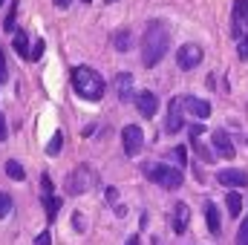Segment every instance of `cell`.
Instances as JSON below:
<instances>
[{"instance_id": "cell-1", "label": "cell", "mask_w": 248, "mask_h": 245, "mask_svg": "<svg viewBox=\"0 0 248 245\" xmlns=\"http://www.w3.org/2000/svg\"><path fill=\"white\" fill-rule=\"evenodd\" d=\"M170 52V32L165 23L150 20L144 35H141V63L144 66H156L165 55Z\"/></svg>"}, {"instance_id": "cell-2", "label": "cell", "mask_w": 248, "mask_h": 245, "mask_svg": "<svg viewBox=\"0 0 248 245\" xmlns=\"http://www.w3.org/2000/svg\"><path fill=\"white\" fill-rule=\"evenodd\" d=\"M72 87H75V92H78L81 98H87V101H98V98L104 95V81H101V75H98L95 69H90V66H75V69H72Z\"/></svg>"}, {"instance_id": "cell-3", "label": "cell", "mask_w": 248, "mask_h": 245, "mask_svg": "<svg viewBox=\"0 0 248 245\" xmlns=\"http://www.w3.org/2000/svg\"><path fill=\"white\" fill-rule=\"evenodd\" d=\"M141 170H144V176H147L150 182H156L159 187H165V190H176V187H182V170H179V168L156 165V162H144Z\"/></svg>"}, {"instance_id": "cell-4", "label": "cell", "mask_w": 248, "mask_h": 245, "mask_svg": "<svg viewBox=\"0 0 248 245\" xmlns=\"http://www.w3.org/2000/svg\"><path fill=\"white\" fill-rule=\"evenodd\" d=\"M93 184H95V170H93L90 165H78V168L66 176V193H69V196H81V193H87Z\"/></svg>"}, {"instance_id": "cell-5", "label": "cell", "mask_w": 248, "mask_h": 245, "mask_svg": "<svg viewBox=\"0 0 248 245\" xmlns=\"http://www.w3.org/2000/svg\"><path fill=\"white\" fill-rule=\"evenodd\" d=\"M122 141H124V153H127V156H136V153L144 147V133H141V127L127 124L122 130Z\"/></svg>"}, {"instance_id": "cell-6", "label": "cell", "mask_w": 248, "mask_h": 245, "mask_svg": "<svg viewBox=\"0 0 248 245\" xmlns=\"http://www.w3.org/2000/svg\"><path fill=\"white\" fill-rule=\"evenodd\" d=\"M182 95H176V98H170V104H168V122H165V130L173 136V133H179L182 130Z\"/></svg>"}, {"instance_id": "cell-7", "label": "cell", "mask_w": 248, "mask_h": 245, "mask_svg": "<svg viewBox=\"0 0 248 245\" xmlns=\"http://www.w3.org/2000/svg\"><path fill=\"white\" fill-rule=\"evenodd\" d=\"M199 61H202V49H199L196 44H185V46L176 52L179 69H193V66H199Z\"/></svg>"}, {"instance_id": "cell-8", "label": "cell", "mask_w": 248, "mask_h": 245, "mask_svg": "<svg viewBox=\"0 0 248 245\" xmlns=\"http://www.w3.org/2000/svg\"><path fill=\"white\" fill-rule=\"evenodd\" d=\"M217 182L225 184V187H248V173L240 168H228V170L217 173Z\"/></svg>"}, {"instance_id": "cell-9", "label": "cell", "mask_w": 248, "mask_h": 245, "mask_svg": "<svg viewBox=\"0 0 248 245\" xmlns=\"http://www.w3.org/2000/svg\"><path fill=\"white\" fill-rule=\"evenodd\" d=\"M113 90H116V95H119V101H133L136 98V84H133V75L130 72H122L116 81H113Z\"/></svg>"}, {"instance_id": "cell-10", "label": "cell", "mask_w": 248, "mask_h": 245, "mask_svg": "<svg viewBox=\"0 0 248 245\" xmlns=\"http://www.w3.org/2000/svg\"><path fill=\"white\" fill-rule=\"evenodd\" d=\"M211 141H214V147H217V156H222V159H234V141H231V136L225 133V130H214L211 133Z\"/></svg>"}, {"instance_id": "cell-11", "label": "cell", "mask_w": 248, "mask_h": 245, "mask_svg": "<svg viewBox=\"0 0 248 245\" xmlns=\"http://www.w3.org/2000/svg\"><path fill=\"white\" fill-rule=\"evenodd\" d=\"M182 107H185L187 113H193L196 119H208V116H211V101L196 98V95H185V98H182Z\"/></svg>"}, {"instance_id": "cell-12", "label": "cell", "mask_w": 248, "mask_h": 245, "mask_svg": "<svg viewBox=\"0 0 248 245\" xmlns=\"http://www.w3.org/2000/svg\"><path fill=\"white\" fill-rule=\"evenodd\" d=\"M136 107H139V113H141L144 119H153V116H156V107H159V98H156L150 90H144V92L136 95Z\"/></svg>"}, {"instance_id": "cell-13", "label": "cell", "mask_w": 248, "mask_h": 245, "mask_svg": "<svg viewBox=\"0 0 248 245\" xmlns=\"http://www.w3.org/2000/svg\"><path fill=\"white\" fill-rule=\"evenodd\" d=\"M187 222H190V211H187L185 202H176L173 205V216H170V228L176 231V234H182L187 228Z\"/></svg>"}, {"instance_id": "cell-14", "label": "cell", "mask_w": 248, "mask_h": 245, "mask_svg": "<svg viewBox=\"0 0 248 245\" xmlns=\"http://www.w3.org/2000/svg\"><path fill=\"white\" fill-rule=\"evenodd\" d=\"M205 219H208V231H211L214 237H219L222 222H219V208H217L214 202H205Z\"/></svg>"}, {"instance_id": "cell-15", "label": "cell", "mask_w": 248, "mask_h": 245, "mask_svg": "<svg viewBox=\"0 0 248 245\" xmlns=\"http://www.w3.org/2000/svg\"><path fill=\"white\" fill-rule=\"evenodd\" d=\"M113 46H116V52H130V46H133V32L130 29H119L116 35H113Z\"/></svg>"}, {"instance_id": "cell-16", "label": "cell", "mask_w": 248, "mask_h": 245, "mask_svg": "<svg viewBox=\"0 0 248 245\" xmlns=\"http://www.w3.org/2000/svg\"><path fill=\"white\" fill-rule=\"evenodd\" d=\"M190 144H193V150L199 153V159H202V162H214V153L208 150V144H205V141H199V136H190Z\"/></svg>"}, {"instance_id": "cell-17", "label": "cell", "mask_w": 248, "mask_h": 245, "mask_svg": "<svg viewBox=\"0 0 248 245\" xmlns=\"http://www.w3.org/2000/svg\"><path fill=\"white\" fill-rule=\"evenodd\" d=\"M6 176H12L15 182H23V179H26V170L20 168V162L9 159V162H6Z\"/></svg>"}, {"instance_id": "cell-18", "label": "cell", "mask_w": 248, "mask_h": 245, "mask_svg": "<svg viewBox=\"0 0 248 245\" xmlns=\"http://www.w3.org/2000/svg\"><path fill=\"white\" fill-rule=\"evenodd\" d=\"M228 216H240V211H243V199H240V193L237 190H231L228 193Z\"/></svg>"}, {"instance_id": "cell-19", "label": "cell", "mask_w": 248, "mask_h": 245, "mask_svg": "<svg viewBox=\"0 0 248 245\" xmlns=\"http://www.w3.org/2000/svg\"><path fill=\"white\" fill-rule=\"evenodd\" d=\"M15 52L20 58H29V41H26V32H17L15 35Z\"/></svg>"}, {"instance_id": "cell-20", "label": "cell", "mask_w": 248, "mask_h": 245, "mask_svg": "<svg viewBox=\"0 0 248 245\" xmlns=\"http://www.w3.org/2000/svg\"><path fill=\"white\" fill-rule=\"evenodd\" d=\"M44 205H46V216H49V222L58 216V211H61V199L58 196H44Z\"/></svg>"}, {"instance_id": "cell-21", "label": "cell", "mask_w": 248, "mask_h": 245, "mask_svg": "<svg viewBox=\"0 0 248 245\" xmlns=\"http://www.w3.org/2000/svg\"><path fill=\"white\" fill-rule=\"evenodd\" d=\"M61 144H63V136L55 133V136L49 138V144H46V153H49V156H58V153H61Z\"/></svg>"}, {"instance_id": "cell-22", "label": "cell", "mask_w": 248, "mask_h": 245, "mask_svg": "<svg viewBox=\"0 0 248 245\" xmlns=\"http://www.w3.org/2000/svg\"><path fill=\"white\" fill-rule=\"evenodd\" d=\"M17 0L12 3V9H9V15H6V20H3V26H6V32H15V17H17Z\"/></svg>"}, {"instance_id": "cell-23", "label": "cell", "mask_w": 248, "mask_h": 245, "mask_svg": "<svg viewBox=\"0 0 248 245\" xmlns=\"http://www.w3.org/2000/svg\"><path fill=\"white\" fill-rule=\"evenodd\" d=\"M237 245H248V216L243 219V225L237 231Z\"/></svg>"}, {"instance_id": "cell-24", "label": "cell", "mask_w": 248, "mask_h": 245, "mask_svg": "<svg viewBox=\"0 0 248 245\" xmlns=\"http://www.w3.org/2000/svg\"><path fill=\"white\" fill-rule=\"evenodd\" d=\"M9 211H12V199H9L6 193H0V219L9 216Z\"/></svg>"}, {"instance_id": "cell-25", "label": "cell", "mask_w": 248, "mask_h": 245, "mask_svg": "<svg viewBox=\"0 0 248 245\" xmlns=\"http://www.w3.org/2000/svg\"><path fill=\"white\" fill-rule=\"evenodd\" d=\"M44 49H46V44H44V41H38V44L29 49V58H32V61H38V58L44 55Z\"/></svg>"}, {"instance_id": "cell-26", "label": "cell", "mask_w": 248, "mask_h": 245, "mask_svg": "<svg viewBox=\"0 0 248 245\" xmlns=\"http://www.w3.org/2000/svg\"><path fill=\"white\" fill-rule=\"evenodd\" d=\"M237 52H240V61H248V32L240 38V49Z\"/></svg>"}, {"instance_id": "cell-27", "label": "cell", "mask_w": 248, "mask_h": 245, "mask_svg": "<svg viewBox=\"0 0 248 245\" xmlns=\"http://www.w3.org/2000/svg\"><path fill=\"white\" fill-rule=\"evenodd\" d=\"M170 156H173V159H176L179 165H185V159H187V150H185V147H173V150H170Z\"/></svg>"}, {"instance_id": "cell-28", "label": "cell", "mask_w": 248, "mask_h": 245, "mask_svg": "<svg viewBox=\"0 0 248 245\" xmlns=\"http://www.w3.org/2000/svg\"><path fill=\"white\" fill-rule=\"evenodd\" d=\"M41 187H44V196H52V179L49 176H41Z\"/></svg>"}, {"instance_id": "cell-29", "label": "cell", "mask_w": 248, "mask_h": 245, "mask_svg": "<svg viewBox=\"0 0 248 245\" xmlns=\"http://www.w3.org/2000/svg\"><path fill=\"white\" fill-rule=\"evenodd\" d=\"M52 243V237H49V231H44V234H38V240H35V245H49Z\"/></svg>"}, {"instance_id": "cell-30", "label": "cell", "mask_w": 248, "mask_h": 245, "mask_svg": "<svg viewBox=\"0 0 248 245\" xmlns=\"http://www.w3.org/2000/svg\"><path fill=\"white\" fill-rule=\"evenodd\" d=\"M237 6H240V15H243V20L248 23V0H237Z\"/></svg>"}, {"instance_id": "cell-31", "label": "cell", "mask_w": 248, "mask_h": 245, "mask_svg": "<svg viewBox=\"0 0 248 245\" xmlns=\"http://www.w3.org/2000/svg\"><path fill=\"white\" fill-rule=\"evenodd\" d=\"M6 78V55H3V49H0V81Z\"/></svg>"}, {"instance_id": "cell-32", "label": "cell", "mask_w": 248, "mask_h": 245, "mask_svg": "<svg viewBox=\"0 0 248 245\" xmlns=\"http://www.w3.org/2000/svg\"><path fill=\"white\" fill-rule=\"evenodd\" d=\"M9 136V130H6V119H3V113H0V141Z\"/></svg>"}, {"instance_id": "cell-33", "label": "cell", "mask_w": 248, "mask_h": 245, "mask_svg": "<svg viewBox=\"0 0 248 245\" xmlns=\"http://www.w3.org/2000/svg\"><path fill=\"white\" fill-rule=\"evenodd\" d=\"M119 199V190L116 187H107V202H116Z\"/></svg>"}, {"instance_id": "cell-34", "label": "cell", "mask_w": 248, "mask_h": 245, "mask_svg": "<svg viewBox=\"0 0 248 245\" xmlns=\"http://www.w3.org/2000/svg\"><path fill=\"white\" fill-rule=\"evenodd\" d=\"M72 222H75V228H78V231H84V219H81V214H75V216H72Z\"/></svg>"}, {"instance_id": "cell-35", "label": "cell", "mask_w": 248, "mask_h": 245, "mask_svg": "<svg viewBox=\"0 0 248 245\" xmlns=\"http://www.w3.org/2000/svg\"><path fill=\"white\" fill-rule=\"evenodd\" d=\"M69 3H72V0H55V6H58V9H66Z\"/></svg>"}, {"instance_id": "cell-36", "label": "cell", "mask_w": 248, "mask_h": 245, "mask_svg": "<svg viewBox=\"0 0 248 245\" xmlns=\"http://www.w3.org/2000/svg\"><path fill=\"white\" fill-rule=\"evenodd\" d=\"M124 245H139V237H130V240H127Z\"/></svg>"}, {"instance_id": "cell-37", "label": "cell", "mask_w": 248, "mask_h": 245, "mask_svg": "<svg viewBox=\"0 0 248 245\" xmlns=\"http://www.w3.org/2000/svg\"><path fill=\"white\" fill-rule=\"evenodd\" d=\"M81 3H93V0H81Z\"/></svg>"}, {"instance_id": "cell-38", "label": "cell", "mask_w": 248, "mask_h": 245, "mask_svg": "<svg viewBox=\"0 0 248 245\" xmlns=\"http://www.w3.org/2000/svg\"><path fill=\"white\" fill-rule=\"evenodd\" d=\"M107 3H116V0H107Z\"/></svg>"}, {"instance_id": "cell-39", "label": "cell", "mask_w": 248, "mask_h": 245, "mask_svg": "<svg viewBox=\"0 0 248 245\" xmlns=\"http://www.w3.org/2000/svg\"><path fill=\"white\" fill-rule=\"evenodd\" d=\"M0 6H3V0H0Z\"/></svg>"}]
</instances>
